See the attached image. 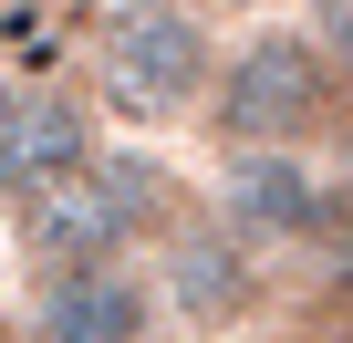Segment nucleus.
Masks as SVG:
<instances>
[{"instance_id": "nucleus-5", "label": "nucleus", "mask_w": 353, "mask_h": 343, "mask_svg": "<svg viewBox=\"0 0 353 343\" xmlns=\"http://www.w3.org/2000/svg\"><path fill=\"white\" fill-rule=\"evenodd\" d=\"M343 188L312 156H219V219L229 239H322Z\"/></svg>"}, {"instance_id": "nucleus-2", "label": "nucleus", "mask_w": 353, "mask_h": 343, "mask_svg": "<svg viewBox=\"0 0 353 343\" xmlns=\"http://www.w3.org/2000/svg\"><path fill=\"white\" fill-rule=\"evenodd\" d=\"M156 166L145 156H94L83 177H63L52 198H32L21 208V239H32V260L42 271H94V260H125V239L156 219Z\"/></svg>"}, {"instance_id": "nucleus-9", "label": "nucleus", "mask_w": 353, "mask_h": 343, "mask_svg": "<svg viewBox=\"0 0 353 343\" xmlns=\"http://www.w3.org/2000/svg\"><path fill=\"white\" fill-rule=\"evenodd\" d=\"M343 166H353V135H343ZM343 188H353V177H343Z\"/></svg>"}, {"instance_id": "nucleus-1", "label": "nucleus", "mask_w": 353, "mask_h": 343, "mask_svg": "<svg viewBox=\"0 0 353 343\" xmlns=\"http://www.w3.org/2000/svg\"><path fill=\"white\" fill-rule=\"evenodd\" d=\"M332 104V63L312 52V32H250L219 63V135L229 156H301V135Z\"/></svg>"}, {"instance_id": "nucleus-7", "label": "nucleus", "mask_w": 353, "mask_h": 343, "mask_svg": "<svg viewBox=\"0 0 353 343\" xmlns=\"http://www.w3.org/2000/svg\"><path fill=\"white\" fill-rule=\"evenodd\" d=\"M156 291L188 312L198 333H219V322H239V312L260 302V271H250V250H239L229 229H188V239H166V271H156Z\"/></svg>"}, {"instance_id": "nucleus-6", "label": "nucleus", "mask_w": 353, "mask_h": 343, "mask_svg": "<svg viewBox=\"0 0 353 343\" xmlns=\"http://www.w3.org/2000/svg\"><path fill=\"white\" fill-rule=\"evenodd\" d=\"M145 322H156V281L125 260L42 271V291H32V343H145Z\"/></svg>"}, {"instance_id": "nucleus-8", "label": "nucleus", "mask_w": 353, "mask_h": 343, "mask_svg": "<svg viewBox=\"0 0 353 343\" xmlns=\"http://www.w3.org/2000/svg\"><path fill=\"white\" fill-rule=\"evenodd\" d=\"M301 32H312V52H322V63H353V0H322Z\"/></svg>"}, {"instance_id": "nucleus-4", "label": "nucleus", "mask_w": 353, "mask_h": 343, "mask_svg": "<svg viewBox=\"0 0 353 343\" xmlns=\"http://www.w3.org/2000/svg\"><path fill=\"white\" fill-rule=\"evenodd\" d=\"M104 146H94V115L63 94V84H21L0 94V198H52L63 177H83Z\"/></svg>"}, {"instance_id": "nucleus-3", "label": "nucleus", "mask_w": 353, "mask_h": 343, "mask_svg": "<svg viewBox=\"0 0 353 343\" xmlns=\"http://www.w3.org/2000/svg\"><path fill=\"white\" fill-rule=\"evenodd\" d=\"M219 73L208 52V21L198 11H176V0H145V11H104V84L145 115H176V104H198Z\"/></svg>"}]
</instances>
